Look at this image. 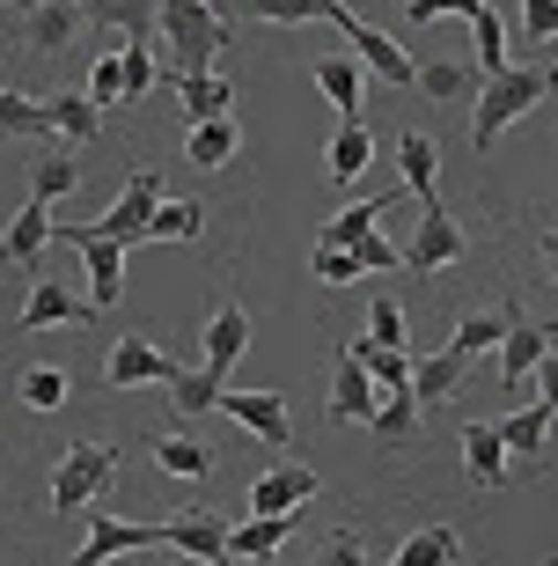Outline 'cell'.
Instances as JSON below:
<instances>
[{
	"label": "cell",
	"instance_id": "6da1fadb",
	"mask_svg": "<svg viewBox=\"0 0 558 566\" xmlns=\"http://www.w3.org/2000/svg\"><path fill=\"white\" fill-rule=\"evenodd\" d=\"M537 96H558V66H515V74L485 82V96H477V111H471V140L493 147L515 118L537 111Z\"/></svg>",
	"mask_w": 558,
	"mask_h": 566
},
{
	"label": "cell",
	"instance_id": "7a4b0ae2",
	"mask_svg": "<svg viewBox=\"0 0 558 566\" xmlns=\"http://www.w3.org/2000/svg\"><path fill=\"white\" fill-rule=\"evenodd\" d=\"M162 44L177 74H213V52L228 44V15H213L207 0H162Z\"/></svg>",
	"mask_w": 558,
	"mask_h": 566
},
{
	"label": "cell",
	"instance_id": "3957f363",
	"mask_svg": "<svg viewBox=\"0 0 558 566\" xmlns=\"http://www.w3.org/2000/svg\"><path fill=\"white\" fill-rule=\"evenodd\" d=\"M110 479H118V449L110 441H74L60 457V471H52V507L60 515H88L110 493Z\"/></svg>",
	"mask_w": 558,
	"mask_h": 566
},
{
	"label": "cell",
	"instance_id": "277c9868",
	"mask_svg": "<svg viewBox=\"0 0 558 566\" xmlns=\"http://www.w3.org/2000/svg\"><path fill=\"white\" fill-rule=\"evenodd\" d=\"M60 235L82 251V265H88V302H96V310H110V302H118V287H125V243H110L96 221H60Z\"/></svg>",
	"mask_w": 558,
	"mask_h": 566
},
{
	"label": "cell",
	"instance_id": "5b68a950",
	"mask_svg": "<svg viewBox=\"0 0 558 566\" xmlns=\"http://www.w3.org/2000/svg\"><path fill=\"white\" fill-rule=\"evenodd\" d=\"M169 552H185L199 566H235V523L213 515V507H185V515H169Z\"/></svg>",
	"mask_w": 558,
	"mask_h": 566
},
{
	"label": "cell",
	"instance_id": "8992f818",
	"mask_svg": "<svg viewBox=\"0 0 558 566\" xmlns=\"http://www.w3.org/2000/svg\"><path fill=\"white\" fill-rule=\"evenodd\" d=\"M324 22H331V30H338L346 44H360L368 74H382V82H397V88H419V66L404 60V52H397V44L382 38V30H375V22H360V15H352L346 0H331V15H324Z\"/></svg>",
	"mask_w": 558,
	"mask_h": 566
},
{
	"label": "cell",
	"instance_id": "52a82bcc",
	"mask_svg": "<svg viewBox=\"0 0 558 566\" xmlns=\"http://www.w3.org/2000/svg\"><path fill=\"white\" fill-rule=\"evenodd\" d=\"M155 213H162V169L147 163V169H133V185H125V199L104 213V221H96V229H104L110 243H125V251H133V243H147V229H155Z\"/></svg>",
	"mask_w": 558,
	"mask_h": 566
},
{
	"label": "cell",
	"instance_id": "ba28073f",
	"mask_svg": "<svg viewBox=\"0 0 558 566\" xmlns=\"http://www.w3.org/2000/svg\"><path fill=\"white\" fill-rule=\"evenodd\" d=\"M82 523H88V545L74 552L66 566H104V559H125V552H155V545H169V530H162V523H118V515H96V507H88Z\"/></svg>",
	"mask_w": 558,
	"mask_h": 566
},
{
	"label": "cell",
	"instance_id": "9c48e42d",
	"mask_svg": "<svg viewBox=\"0 0 558 566\" xmlns=\"http://www.w3.org/2000/svg\"><path fill=\"white\" fill-rule=\"evenodd\" d=\"M221 412L243 427V434H257L265 449H280V457L294 449V420H287V398H280V390H228Z\"/></svg>",
	"mask_w": 558,
	"mask_h": 566
},
{
	"label": "cell",
	"instance_id": "30bf717a",
	"mask_svg": "<svg viewBox=\"0 0 558 566\" xmlns=\"http://www.w3.org/2000/svg\"><path fill=\"white\" fill-rule=\"evenodd\" d=\"M177 376H185V368H177L155 338H118V346H110V360H104V382H110V390H147V382H162V390H169Z\"/></svg>",
	"mask_w": 558,
	"mask_h": 566
},
{
	"label": "cell",
	"instance_id": "8fae6325",
	"mask_svg": "<svg viewBox=\"0 0 558 566\" xmlns=\"http://www.w3.org/2000/svg\"><path fill=\"white\" fill-rule=\"evenodd\" d=\"M455 258H463V229H455V213L434 199V207L419 213V235L404 243V273H419V280H427V273H449Z\"/></svg>",
	"mask_w": 558,
	"mask_h": 566
},
{
	"label": "cell",
	"instance_id": "7c38bea8",
	"mask_svg": "<svg viewBox=\"0 0 558 566\" xmlns=\"http://www.w3.org/2000/svg\"><path fill=\"white\" fill-rule=\"evenodd\" d=\"M52 235H60L52 199H22V207L8 213V229H0V265H38Z\"/></svg>",
	"mask_w": 558,
	"mask_h": 566
},
{
	"label": "cell",
	"instance_id": "4fadbf2b",
	"mask_svg": "<svg viewBox=\"0 0 558 566\" xmlns=\"http://www.w3.org/2000/svg\"><path fill=\"white\" fill-rule=\"evenodd\" d=\"M375 390H382V382L368 376V360H360V346H346V354H338V382H331V420L338 427H368L375 420Z\"/></svg>",
	"mask_w": 558,
	"mask_h": 566
},
{
	"label": "cell",
	"instance_id": "5bb4252c",
	"mask_svg": "<svg viewBox=\"0 0 558 566\" xmlns=\"http://www.w3.org/2000/svg\"><path fill=\"white\" fill-rule=\"evenodd\" d=\"M316 485H324V479H316L309 463H294V457L272 463L265 479L250 485V515H294L302 501H316Z\"/></svg>",
	"mask_w": 558,
	"mask_h": 566
},
{
	"label": "cell",
	"instance_id": "9a60e30c",
	"mask_svg": "<svg viewBox=\"0 0 558 566\" xmlns=\"http://www.w3.org/2000/svg\"><path fill=\"white\" fill-rule=\"evenodd\" d=\"M88 22L82 0H38L30 8V22H22V44L30 52H60V44H74V30Z\"/></svg>",
	"mask_w": 558,
	"mask_h": 566
},
{
	"label": "cell",
	"instance_id": "2e32d148",
	"mask_svg": "<svg viewBox=\"0 0 558 566\" xmlns=\"http://www.w3.org/2000/svg\"><path fill=\"white\" fill-rule=\"evenodd\" d=\"M250 346V316H243V302H221V310L207 316V376H221L228 382V368H235V354Z\"/></svg>",
	"mask_w": 558,
	"mask_h": 566
},
{
	"label": "cell",
	"instance_id": "e0dca14e",
	"mask_svg": "<svg viewBox=\"0 0 558 566\" xmlns=\"http://www.w3.org/2000/svg\"><path fill=\"white\" fill-rule=\"evenodd\" d=\"M463 376H471V354H463V346L419 354V368H412V398H419V405H441V398H455V390H463Z\"/></svg>",
	"mask_w": 558,
	"mask_h": 566
},
{
	"label": "cell",
	"instance_id": "ac0fdd59",
	"mask_svg": "<svg viewBox=\"0 0 558 566\" xmlns=\"http://www.w3.org/2000/svg\"><path fill=\"white\" fill-rule=\"evenodd\" d=\"M88 316H96V302H74L60 280H38L15 324H22V332H44V324H88Z\"/></svg>",
	"mask_w": 558,
	"mask_h": 566
},
{
	"label": "cell",
	"instance_id": "d6986e66",
	"mask_svg": "<svg viewBox=\"0 0 558 566\" xmlns=\"http://www.w3.org/2000/svg\"><path fill=\"white\" fill-rule=\"evenodd\" d=\"M88 22H104V30H125L133 44L162 38V0H82Z\"/></svg>",
	"mask_w": 558,
	"mask_h": 566
},
{
	"label": "cell",
	"instance_id": "ffe728a7",
	"mask_svg": "<svg viewBox=\"0 0 558 566\" xmlns=\"http://www.w3.org/2000/svg\"><path fill=\"white\" fill-rule=\"evenodd\" d=\"M309 74H316V88L338 104V118H360V104H368V74H360V60L331 52V60H316Z\"/></svg>",
	"mask_w": 558,
	"mask_h": 566
},
{
	"label": "cell",
	"instance_id": "44dd1931",
	"mask_svg": "<svg viewBox=\"0 0 558 566\" xmlns=\"http://www.w3.org/2000/svg\"><path fill=\"white\" fill-rule=\"evenodd\" d=\"M544 360H551V332L515 316V332H507V346H499V376H507V382H529Z\"/></svg>",
	"mask_w": 558,
	"mask_h": 566
},
{
	"label": "cell",
	"instance_id": "7402d4cb",
	"mask_svg": "<svg viewBox=\"0 0 558 566\" xmlns=\"http://www.w3.org/2000/svg\"><path fill=\"white\" fill-rule=\"evenodd\" d=\"M507 434L499 427H463V471H471V485H499L507 479Z\"/></svg>",
	"mask_w": 558,
	"mask_h": 566
},
{
	"label": "cell",
	"instance_id": "603a6c76",
	"mask_svg": "<svg viewBox=\"0 0 558 566\" xmlns=\"http://www.w3.org/2000/svg\"><path fill=\"white\" fill-rule=\"evenodd\" d=\"M0 140H52V104L22 96V88H0Z\"/></svg>",
	"mask_w": 558,
	"mask_h": 566
},
{
	"label": "cell",
	"instance_id": "cb8c5ba5",
	"mask_svg": "<svg viewBox=\"0 0 558 566\" xmlns=\"http://www.w3.org/2000/svg\"><path fill=\"white\" fill-rule=\"evenodd\" d=\"M397 199H412V191H382V199H360V207L331 213V221H324V235H316V243H331V251H352V243H360V235H368L375 221H382V213L397 207Z\"/></svg>",
	"mask_w": 558,
	"mask_h": 566
},
{
	"label": "cell",
	"instance_id": "d4e9b609",
	"mask_svg": "<svg viewBox=\"0 0 558 566\" xmlns=\"http://www.w3.org/2000/svg\"><path fill=\"white\" fill-rule=\"evenodd\" d=\"M455 559H463V530L434 523V530H412V537L397 545L390 566H455Z\"/></svg>",
	"mask_w": 558,
	"mask_h": 566
},
{
	"label": "cell",
	"instance_id": "484cf974",
	"mask_svg": "<svg viewBox=\"0 0 558 566\" xmlns=\"http://www.w3.org/2000/svg\"><path fill=\"white\" fill-rule=\"evenodd\" d=\"M177 104H185V118H191V126H207V118H228L235 88H228L221 74H177Z\"/></svg>",
	"mask_w": 558,
	"mask_h": 566
},
{
	"label": "cell",
	"instance_id": "4316f807",
	"mask_svg": "<svg viewBox=\"0 0 558 566\" xmlns=\"http://www.w3.org/2000/svg\"><path fill=\"white\" fill-rule=\"evenodd\" d=\"M44 104H52V133H60L66 147H88L104 133V104H96V96H44Z\"/></svg>",
	"mask_w": 558,
	"mask_h": 566
},
{
	"label": "cell",
	"instance_id": "83f0119b",
	"mask_svg": "<svg viewBox=\"0 0 558 566\" xmlns=\"http://www.w3.org/2000/svg\"><path fill=\"white\" fill-rule=\"evenodd\" d=\"M397 163H404V191H412L419 207H434V169H441V147L427 133H404L397 140Z\"/></svg>",
	"mask_w": 558,
	"mask_h": 566
},
{
	"label": "cell",
	"instance_id": "f1b7e54d",
	"mask_svg": "<svg viewBox=\"0 0 558 566\" xmlns=\"http://www.w3.org/2000/svg\"><path fill=\"white\" fill-rule=\"evenodd\" d=\"M375 163V140H368V126L360 118H338V133H331V177L338 185H360V169Z\"/></svg>",
	"mask_w": 558,
	"mask_h": 566
},
{
	"label": "cell",
	"instance_id": "f546056e",
	"mask_svg": "<svg viewBox=\"0 0 558 566\" xmlns=\"http://www.w3.org/2000/svg\"><path fill=\"white\" fill-rule=\"evenodd\" d=\"M551 420H558V405H522V412H507V420H499V434H507V449H515V457H537L544 441H551Z\"/></svg>",
	"mask_w": 558,
	"mask_h": 566
},
{
	"label": "cell",
	"instance_id": "4dcf8cb0",
	"mask_svg": "<svg viewBox=\"0 0 558 566\" xmlns=\"http://www.w3.org/2000/svg\"><path fill=\"white\" fill-rule=\"evenodd\" d=\"M419 88L441 96V104H463V96H485V74L477 66H455V60H434V66H419Z\"/></svg>",
	"mask_w": 558,
	"mask_h": 566
},
{
	"label": "cell",
	"instance_id": "1f68e13d",
	"mask_svg": "<svg viewBox=\"0 0 558 566\" xmlns=\"http://www.w3.org/2000/svg\"><path fill=\"white\" fill-rule=\"evenodd\" d=\"M287 537H294V515H250V523H235V559H272Z\"/></svg>",
	"mask_w": 558,
	"mask_h": 566
},
{
	"label": "cell",
	"instance_id": "d6a6232c",
	"mask_svg": "<svg viewBox=\"0 0 558 566\" xmlns=\"http://www.w3.org/2000/svg\"><path fill=\"white\" fill-rule=\"evenodd\" d=\"M368 434H375V441H412V434H419V398H412V390H382Z\"/></svg>",
	"mask_w": 558,
	"mask_h": 566
},
{
	"label": "cell",
	"instance_id": "836d02e7",
	"mask_svg": "<svg viewBox=\"0 0 558 566\" xmlns=\"http://www.w3.org/2000/svg\"><path fill=\"white\" fill-rule=\"evenodd\" d=\"M66 398H74V376H66V368H52V360L22 368V405H30V412H60Z\"/></svg>",
	"mask_w": 558,
	"mask_h": 566
},
{
	"label": "cell",
	"instance_id": "e575fe53",
	"mask_svg": "<svg viewBox=\"0 0 558 566\" xmlns=\"http://www.w3.org/2000/svg\"><path fill=\"white\" fill-rule=\"evenodd\" d=\"M155 463H162L169 479H207L213 449H207V441H191V434H169V441H155Z\"/></svg>",
	"mask_w": 558,
	"mask_h": 566
},
{
	"label": "cell",
	"instance_id": "d590c367",
	"mask_svg": "<svg viewBox=\"0 0 558 566\" xmlns=\"http://www.w3.org/2000/svg\"><path fill=\"white\" fill-rule=\"evenodd\" d=\"M199 229H207V207H199V199H162V213H155L147 243H191Z\"/></svg>",
	"mask_w": 558,
	"mask_h": 566
},
{
	"label": "cell",
	"instance_id": "8d00e7d4",
	"mask_svg": "<svg viewBox=\"0 0 558 566\" xmlns=\"http://www.w3.org/2000/svg\"><path fill=\"white\" fill-rule=\"evenodd\" d=\"M221 398H228V382L207 376V368H185V376L169 382V405L177 412H221Z\"/></svg>",
	"mask_w": 558,
	"mask_h": 566
},
{
	"label": "cell",
	"instance_id": "74e56055",
	"mask_svg": "<svg viewBox=\"0 0 558 566\" xmlns=\"http://www.w3.org/2000/svg\"><path fill=\"white\" fill-rule=\"evenodd\" d=\"M471 38H477V74H485V82H499V74H515V66H507V30H499L493 0H485V15L471 22Z\"/></svg>",
	"mask_w": 558,
	"mask_h": 566
},
{
	"label": "cell",
	"instance_id": "f35d334b",
	"mask_svg": "<svg viewBox=\"0 0 558 566\" xmlns=\"http://www.w3.org/2000/svg\"><path fill=\"white\" fill-rule=\"evenodd\" d=\"M507 332H515V310H477L455 324L449 346H463V354H477V346H507Z\"/></svg>",
	"mask_w": 558,
	"mask_h": 566
},
{
	"label": "cell",
	"instance_id": "ab89813d",
	"mask_svg": "<svg viewBox=\"0 0 558 566\" xmlns=\"http://www.w3.org/2000/svg\"><path fill=\"white\" fill-rule=\"evenodd\" d=\"M352 346H360V360H368V376L382 382V390H412V368H419V360L404 354V346H368V338H352Z\"/></svg>",
	"mask_w": 558,
	"mask_h": 566
},
{
	"label": "cell",
	"instance_id": "60d3db41",
	"mask_svg": "<svg viewBox=\"0 0 558 566\" xmlns=\"http://www.w3.org/2000/svg\"><path fill=\"white\" fill-rule=\"evenodd\" d=\"M228 155H235V118L191 126V163H199V169H228Z\"/></svg>",
	"mask_w": 558,
	"mask_h": 566
},
{
	"label": "cell",
	"instance_id": "b9f144b4",
	"mask_svg": "<svg viewBox=\"0 0 558 566\" xmlns=\"http://www.w3.org/2000/svg\"><path fill=\"white\" fill-rule=\"evenodd\" d=\"M74 185H82V163H74V155H44V163H30V199H66Z\"/></svg>",
	"mask_w": 558,
	"mask_h": 566
},
{
	"label": "cell",
	"instance_id": "7bdbcfd3",
	"mask_svg": "<svg viewBox=\"0 0 558 566\" xmlns=\"http://www.w3.org/2000/svg\"><path fill=\"white\" fill-rule=\"evenodd\" d=\"M235 15H257V22H316V15H331V0H235Z\"/></svg>",
	"mask_w": 558,
	"mask_h": 566
},
{
	"label": "cell",
	"instance_id": "ee69618b",
	"mask_svg": "<svg viewBox=\"0 0 558 566\" xmlns=\"http://www.w3.org/2000/svg\"><path fill=\"white\" fill-rule=\"evenodd\" d=\"M368 346H404V354H412V338H404V302H397V294H375V310H368Z\"/></svg>",
	"mask_w": 558,
	"mask_h": 566
},
{
	"label": "cell",
	"instance_id": "f6af8a7d",
	"mask_svg": "<svg viewBox=\"0 0 558 566\" xmlns=\"http://www.w3.org/2000/svg\"><path fill=\"white\" fill-rule=\"evenodd\" d=\"M309 273L324 280V287H346V280H360V258H352V251H331V243H316Z\"/></svg>",
	"mask_w": 558,
	"mask_h": 566
},
{
	"label": "cell",
	"instance_id": "bcb514c9",
	"mask_svg": "<svg viewBox=\"0 0 558 566\" xmlns=\"http://www.w3.org/2000/svg\"><path fill=\"white\" fill-rule=\"evenodd\" d=\"M88 96H96V104H118V96H125V52H104V60H96Z\"/></svg>",
	"mask_w": 558,
	"mask_h": 566
},
{
	"label": "cell",
	"instance_id": "7dc6e473",
	"mask_svg": "<svg viewBox=\"0 0 558 566\" xmlns=\"http://www.w3.org/2000/svg\"><path fill=\"white\" fill-rule=\"evenodd\" d=\"M404 15H412V22H441V15L477 22V15H485V0H404Z\"/></svg>",
	"mask_w": 558,
	"mask_h": 566
},
{
	"label": "cell",
	"instance_id": "c3c4849f",
	"mask_svg": "<svg viewBox=\"0 0 558 566\" xmlns=\"http://www.w3.org/2000/svg\"><path fill=\"white\" fill-rule=\"evenodd\" d=\"M352 258H360V273H397V265H404V251H390V243H382V229L360 235V243H352Z\"/></svg>",
	"mask_w": 558,
	"mask_h": 566
},
{
	"label": "cell",
	"instance_id": "681fc988",
	"mask_svg": "<svg viewBox=\"0 0 558 566\" xmlns=\"http://www.w3.org/2000/svg\"><path fill=\"white\" fill-rule=\"evenodd\" d=\"M316 566H368V552H360V530H331Z\"/></svg>",
	"mask_w": 558,
	"mask_h": 566
},
{
	"label": "cell",
	"instance_id": "f907efd6",
	"mask_svg": "<svg viewBox=\"0 0 558 566\" xmlns=\"http://www.w3.org/2000/svg\"><path fill=\"white\" fill-rule=\"evenodd\" d=\"M147 88H155V52L125 44V96H147Z\"/></svg>",
	"mask_w": 558,
	"mask_h": 566
},
{
	"label": "cell",
	"instance_id": "816d5d0a",
	"mask_svg": "<svg viewBox=\"0 0 558 566\" xmlns=\"http://www.w3.org/2000/svg\"><path fill=\"white\" fill-rule=\"evenodd\" d=\"M522 22H529V38H558V0H522Z\"/></svg>",
	"mask_w": 558,
	"mask_h": 566
},
{
	"label": "cell",
	"instance_id": "f5cc1de1",
	"mask_svg": "<svg viewBox=\"0 0 558 566\" xmlns=\"http://www.w3.org/2000/svg\"><path fill=\"white\" fill-rule=\"evenodd\" d=\"M537 398L558 405V360H544V368H537Z\"/></svg>",
	"mask_w": 558,
	"mask_h": 566
},
{
	"label": "cell",
	"instance_id": "db71d44e",
	"mask_svg": "<svg viewBox=\"0 0 558 566\" xmlns=\"http://www.w3.org/2000/svg\"><path fill=\"white\" fill-rule=\"evenodd\" d=\"M537 251H544V265H551V287H558V229L537 235Z\"/></svg>",
	"mask_w": 558,
	"mask_h": 566
},
{
	"label": "cell",
	"instance_id": "11a10c76",
	"mask_svg": "<svg viewBox=\"0 0 558 566\" xmlns=\"http://www.w3.org/2000/svg\"><path fill=\"white\" fill-rule=\"evenodd\" d=\"M537 566H558V552H551V559H537Z\"/></svg>",
	"mask_w": 558,
	"mask_h": 566
},
{
	"label": "cell",
	"instance_id": "9f6ffc18",
	"mask_svg": "<svg viewBox=\"0 0 558 566\" xmlns=\"http://www.w3.org/2000/svg\"><path fill=\"white\" fill-rule=\"evenodd\" d=\"M8 8H15V0H8Z\"/></svg>",
	"mask_w": 558,
	"mask_h": 566
}]
</instances>
